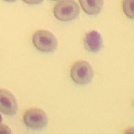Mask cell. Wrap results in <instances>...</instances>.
Returning <instances> with one entry per match:
<instances>
[{
	"mask_svg": "<svg viewBox=\"0 0 134 134\" xmlns=\"http://www.w3.org/2000/svg\"><path fill=\"white\" fill-rule=\"evenodd\" d=\"M23 121L27 128L33 131H40L47 126L48 118L43 110L39 108H30L24 114Z\"/></svg>",
	"mask_w": 134,
	"mask_h": 134,
	"instance_id": "cell-3",
	"label": "cell"
},
{
	"mask_svg": "<svg viewBox=\"0 0 134 134\" xmlns=\"http://www.w3.org/2000/svg\"><path fill=\"white\" fill-rule=\"evenodd\" d=\"M83 42L86 50L92 53H98L103 46L102 36L96 30L87 32L84 37Z\"/></svg>",
	"mask_w": 134,
	"mask_h": 134,
	"instance_id": "cell-6",
	"label": "cell"
},
{
	"mask_svg": "<svg viewBox=\"0 0 134 134\" xmlns=\"http://www.w3.org/2000/svg\"><path fill=\"white\" fill-rule=\"evenodd\" d=\"M24 2H25L27 4H38V3H42L43 2L42 1H24Z\"/></svg>",
	"mask_w": 134,
	"mask_h": 134,
	"instance_id": "cell-10",
	"label": "cell"
},
{
	"mask_svg": "<svg viewBox=\"0 0 134 134\" xmlns=\"http://www.w3.org/2000/svg\"><path fill=\"white\" fill-rule=\"evenodd\" d=\"M122 8L124 14L130 19L134 18L133 13V1H127L125 0L122 3Z\"/></svg>",
	"mask_w": 134,
	"mask_h": 134,
	"instance_id": "cell-8",
	"label": "cell"
},
{
	"mask_svg": "<svg viewBox=\"0 0 134 134\" xmlns=\"http://www.w3.org/2000/svg\"><path fill=\"white\" fill-rule=\"evenodd\" d=\"M0 110L3 114L14 116L18 109V102L14 94L6 89L0 91Z\"/></svg>",
	"mask_w": 134,
	"mask_h": 134,
	"instance_id": "cell-5",
	"label": "cell"
},
{
	"mask_svg": "<svg viewBox=\"0 0 134 134\" xmlns=\"http://www.w3.org/2000/svg\"><path fill=\"white\" fill-rule=\"evenodd\" d=\"M32 43L38 50L45 53H51L57 50L58 41L52 32L48 30H38L32 36Z\"/></svg>",
	"mask_w": 134,
	"mask_h": 134,
	"instance_id": "cell-2",
	"label": "cell"
},
{
	"mask_svg": "<svg viewBox=\"0 0 134 134\" xmlns=\"http://www.w3.org/2000/svg\"><path fill=\"white\" fill-rule=\"evenodd\" d=\"M80 9L75 1H60L54 6L53 14L59 21H72L79 16Z\"/></svg>",
	"mask_w": 134,
	"mask_h": 134,
	"instance_id": "cell-4",
	"label": "cell"
},
{
	"mask_svg": "<svg viewBox=\"0 0 134 134\" xmlns=\"http://www.w3.org/2000/svg\"><path fill=\"white\" fill-rule=\"evenodd\" d=\"M1 133L10 134L12 133V131H11L10 128L9 127L5 125V124H2V125H1Z\"/></svg>",
	"mask_w": 134,
	"mask_h": 134,
	"instance_id": "cell-9",
	"label": "cell"
},
{
	"mask_svg": "<svg viewBox=\"0 0 134 134\" xmlns=\"http://www.w3.org/2000/svg\"><path fill=\"white\" fill-rule=\"evenodd\" d=\"M72 80L79 85H87L92 81L94 76L93 67L85 60L76 61L72 65L70 70Z\"/></svg>",
	"mask_w": 134,
	"mask_h": 134,
	"instance_id": "cell-1",
	"label": "cell"
},
{
	"mask_svg": "<svg viewBox=\"0 0 134 134\" xmlns=\"http://www.w3.org/2000/svg\"><path fill=\"white\" fill-rule=\"evenodd\" d=\"M82 10L90 15H96L100 12L103 6L102 0H80Z\"/></svg>",
	"mask_w": 134,
	"mask_h": 134,
	"instance_id": "cell-7",
	"label": "cell"
}]
</instances>
